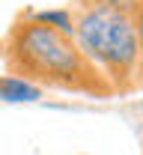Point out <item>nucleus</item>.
<instances>
[{"label":"nucleus","mask_w":143,"mask_h":155,"mask_svg":"<svg viewBox=\"0 0 143 155\" xmlns=\"http://www.w3.org/2000/svg\"><path fill=\"white\" fill-rule=\"evenodd\" d=\"M0 60L6 66V75L24 78L42 90L48 87L93 98L116 96L110 81L83 57L78 42L36 21L33 12L12 21L6 36L0 39Z\"/></svg>","instance_id":"obj_1"},{"label":"nucleus","mask_w":143,"mask_h":155,"mask_svg":"<svg viewBox=\"0 0 143 155\" xmlns=\"http://www.w3.org/2000/svg\"><path fill=\"white\" fill-rule=\"evenodd\" d=\"M72 15H75L72 39L78 42L83 57L110 81V87L119 96L140 90V42L131 12L86 6L72 9Z\"/></svg>","instance_id":"obj_2"},{"label":"nucleus","mask_w":143,"mask_h":155,"mask_svg":"<svg viewBox=\"0 0 143 155\" xmlns=\"http://www.w3.org/2000/svg\"><path fill=\"white\" fill-rule=\"evenodd\" d=\"M39 98H42V87L15 75H0V101L21 104V101H39Z\"/></svg>","instance_id":"obj_3"},{"label":"nucleus","mask_w":143,"mask_h":155,"mask_svg":"<svg viewBox=\"0 0 143 155\" xmlns=\"http://www.w3.org/2000/svg\"><path fill=\"white\" fill-rule=\"evenodd\" d=\"M33 18L42 21V24H48V27H54V30H60V33H66V36H75V15H72V9L33 12Z\"/></svg>","instance_id":"obj_4"},{"label":"nucleus","mask_w":143,"mask_h":155,"mask_svg":"<svg viewBox=\"0 0 143 155\" xmlns=\"http://www.w3.org/2000/svg\"><path fill=\"white\" fill-rule=\"evenodd\" d=\"M86 6H104V9H122V12H134L137 0H72V9H86Z\"/></svg>","instance_id":"obj_5"},{"label":"nucleus","mask_w":143,"mask_h":155,"mask_svg":"<svg viewBox=\"0 0 143 155\" xmlns=\"http://www.w3.org/2000/svg\"><path fill=\"white\" fill-rule=\"evenodd\" d=\"M131 18H134V30H137V42H140V72H143V0H137V6H134Z\"/></svg>","instance_id":"obj_6"},{"label":"nucleus","mask_w":143,"mask_h":155,"mask_svg":"<svg viewBox=\"0 0 143 155\" xmlns=\"http://www.w3.org/2000/svg\"><path fill=\"white\" fill-rule=\"evenodd\" d=\"M140 90H143V72H140Z\"/></svg>","instance_id":"obj_7"}]
</instances>
